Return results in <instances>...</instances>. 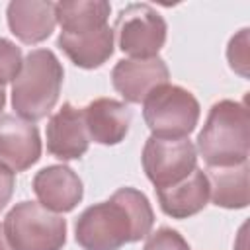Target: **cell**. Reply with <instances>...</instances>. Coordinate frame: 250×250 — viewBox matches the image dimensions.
Instances as JSON below:
<instances>
[{"label":"cell","instance_id":"6da1fadb","mask_svg":"<svg viewBox=\"0 0 250 250\" xmlns=\"http://www.w3.org/2000/svg\"><path fill=\"white\" fill-rule=\"evenodd\" d=\"M154 213L146 195L135 188H119L107 201L90 205L74 225L82 250H119L150 234Z\"/></svg>","mask_w":250,"mask_h":250},{"label":"cell","instance_id":"7a4b0ae2","mask_svg":"<svg viewBox=\"0 0 250 250\" xmlns=\"http://www.w3.org/2000/svg\"><path fill=\"white\" fill-rule=\"evenodd\" d=\"M209 168H229L248 162L250 113L246 104L221 100L209 109L197 135V148Z\"/></svg>","mask_w":250,"mask_h":250},{"label":"cell","instance_id":"3957f363","mask_svg":"<svg viewBox=\"0 0 250 250\" xmlns=\"http://www.w3.org/2000/svg\"><path fill=\"white\" fill-rule=\"evenodd\" d=\"M62 78V64L53 51H29L12 82V107L16 115L31 123L47 117L59 102Z\"/></svg>","mask_w":250,"mask_h":250},{"label":"cell","instance_id":"277c9868","mask_svg":"<svg viewBox=\"0 0 250 250\" xmlns=\"http://www.w3.org/2000/svg\"><path fill=\"white\" fill-rule=\"evenodd\" d=\"M199 102L176 84H162L143 100V119L152 137L186 139L199 121Z\"/></svg>","mask_w":250,"mask_h":250},{"label":"cell","instance_id":"5b68a950","mask_svg":"<svg viewBox=\"0 0 250 250\" xmlns=\"http://www.w3.org/2000/svg\"><path fill=\"white\" fill-rule=\"evenodd\" d=\"M2 227L14 250H61L66 242V221L35 201L16 203Z\"/></svg>","mask_w":250,"mask_h":250},{"label":"cell","instance_id":"8992f818","mask_svg":"<svg viewBox=\"0 0 250 250\" xmlns=\"http://www.w3.org/2000/svg\"><path fill=\"white\" fill-rule=\"evenodd\" d=\"M168 25L164 18L148 4L125 6L117 20L113 33L117 47L131 59H152L166 43Z\"/></svg>","mask_w":250,"mask_h":250},{"label":"cell","instance_id":"52a82bcc","mask_svg":"<svg viewBox=\"0 0 250 250\" xmlns=\"http://www.w3.org/2000/svg\"><path fill=\"white\" fill-rule=\"evenodd\" d=\"M141 160L154 189H164L186 180L197 168V150L188 137L160 139L150 135L143 146Z\"/></svg>","mask_w":250,"mask_h":250},{"label":"cell","instance_id":"ba28073f","mask_svg":"<svg viewBox=\"0 0 250 250\" xmlns=\"http://www.w3.org/2000/svg\"><path fill=\"white\" fill-rule=\"evenodd\" d=\"M170 70L160 57L152 59H121L111 70V84L129 104L143 100L158 86L168 84Z\"/></svg>","mask_w":250,"mask_h":250},{"label":"cell","instance_id":"9c48e42d","mask_svg":"<svg viewBox=\"0 0 250 250\" xmlns=\"http://www.w3.org/2000/svg\"><path fill=\"white\" fill-rule=\"evenodd\" d=\"M41 158V137L37 125L12 113L0 115V162L14 172L31 168Z\"/></svg>","mask_w":250,"mask_h":250},{"label":"cell","instance_id":"30bf717a","mask_svg":"<svg viewBox=\"0 0 250 250\" xmlns=\"http://www.w3.org/2000/svg\"><path fill=\"white\" fill-rule=\"evenodd\" d=\"M33 191L39 199V205L53 213H68L72 211L84 195L82 180L68 166L55 164L41 168L33 176Z\"/></svg>","mask_w":250,"mask_h":250},{"label":"cell","instance_id":"8fae6325","mask_svg":"<svg viewBox=\"0 0 250 250\" xmlns=\"http://www.w3.org/2000/svg\"><path fill=\"white\" fill-rule=\"evenodd\" d=\"M90 137L86 133L82 109L62 104L47 123V150L59 160H76L86 154Z\"/></svg>","mask_w":250,"mask_h":250},{"label":"cell","instance_id":"7c38bea8","mask_svg":"<svg viewBox=\"0 0 250 250\" xmlns=\"http://www.w3.org/2000/svg\"><path fill=\"white\" fill-rule=\"evenodd\" d=\"M82 115L88 137L100 145H119L127 137L133 117L129 105L113 98H98L90 102L82 109Z\"/></svg>","mask_w":250,"mask_h":250},{"label":"cell","instance_id":"4fadbf2b","mask_svg":"<svg viewBox=\"0 0 250 250\" xmlns=\"http://www.w3.org/2000/svg\"><path fill=\"white\" fill-rule=\"evenodd\" d=\"M10 31L27 45L45 41L55 25V2L45 0H12L6 10Z\"/></svg>","mask_w":250,"mask_h":250},{"label":"cell","instance_id":"5bb4252c","mask_svg":"<svg viewBox=\"0 0 250 250\" xmlns=\"http://www.w3.org/2000/svg\"><path fill=\"white\" fill-rule=\"evenodd\" d=\"M160 209L172 219H188L205 209L209 201V180L207 174L195 168L186 180L156 189Z\"/></svg>","mask_w":250,"mask_h":250},{"label":"cell","instance_id":"9a60e30c","mask_svg":"<svg viewBox=\"0 0 250 250\" xmlns=\"http://www.w3.org/2000/svg\"><path fill=\"white\" fill-rule=\"evenodd\" d=\"M57 45L76 66L88 70L98 68L113 55V29L105 25L82 35H68L61 31Z\"/></svg>","mask_w":250,"mask_h":250},{"label":"cell","instance_id":"2e32d148","mask_svg":"<svg viewBox=\"0 0 250 250\" xmlns=\"http://www.w3.org/2000/svg\"><path fill=\"white\" fill-rule=\"evenodd\" d=\"M111 6L104 0H62L55 4V16L62 33L82 35L107 25Z\"/></svg>","mask_w":250,"mask_h":250},{"label":"cell","instance_id":"e0dca14e","mask_svg":"<svg viewBox=\"0 0 250 250\" xmlns=\"http://www.w3.org/2000/svg\"><path fill=\"white\" fill-rule=\"evenodd\" d=\"M209 199L217 207L244 209L250 201L248 195V162L229 168H207Z\"/></svg>","mask_w":250,"mask_h":250},{"label":"cell","instance_id":"ac0fdd59","mask_svg":"<svg viewBox=\"0 0 250 250\" xmlns=\"http://www.w3.org/2000/svg\"><path fill=\"white\" fill-rule=\"evenodd\" d=\"M23 59H21V49L12 43L10 39L0 37V86L14 82L18 72L21 70Z\"/></svg>","mask_w":250,"mask_h":250},{"label":"cell","instance_id":"d6986e66","mask_svg":"<svg viewBox=\"0 0 250 250\" xmlns=\"http://www.w3.org/2000/svg\"><path fill=\"white\" fill-rule=\"evenodd\" d=\"M227 59H229V64L234 72H238L240 76L248 78V29H240L230 41H229V47H227Z\"/></svg>","mask_w":250,"mask_h":250},{"label":"cell","instance_id":"ffe728a7","mask_svg":"<svg viewBox=\"0 0 250 250\" xmlns=\"http://www.w3.org/2000/svg\"><path fill=\"white\" fill-rule=\"evenodd\" d=\"M143 250H191V248L178 230L162 227L152 234H148Z\"/></svg>","mask_w":250,"mask_h":250},{"label":"cell","instance_id":"44dd1931","mask_svg":"<svg viewBox=\"0 0 250 250\" xmlns=\"http://www.w3.org/2000/svg\"><path fill=\"white\" fill-rule=\"evenodd\" d=\"M16 188V174L4 162H0V211L10 203Z\"/></svg>","mask_w":250,"mask_h":250},{"label":"cell","instance_id":"7402d4cb","mask_svg":"<svg viewBox=\"0 0 250 250\" xmlns=\"http://www.w3.org/2000/svg\"><path fill=\"white\" fill-rule=\"evenodd\" d=\"M0 250H14V248L10 246L6 234H4V227H2V225H0Z\"/></svg>","mask_w":250,"mask_h":250},{"label":"cell","instance_id":"603a6c76","mask_svg":"<svg viewBox=\"0 0 250 250\" xmlns=\"http://www.w3.org/2000/svg\"><path fill=\"white\" fill-rule=\"evenodd\" d=\"M4 105H6V92H4V88L0 86V115H2V109H4Z\"/></svg>","mask_w":250,"mask_h":250}]
</instances>
